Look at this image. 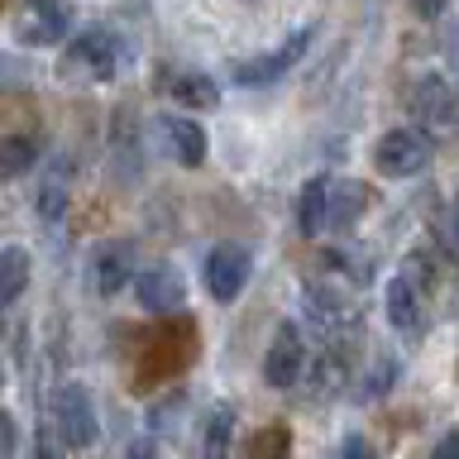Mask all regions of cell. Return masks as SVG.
Wrapping results in <instances>:
<instances>
[{
  "instance_id": "6da1fadb",
  "label": "cell",
  "mask_w": 459,
  "mask_h": 459,
  "mask_svg": "<svg viewBox=\"0 0 459 459\" xmlns=\"http://www.w3.org/2000/svg\"><path fill=\"white\" fill-rule=\"evenodd\" d=\"M192 359H196V325L192 321H163L153 335H143L134 364H129V387L149 393V387L178 378Z\"/></svg>"
},
{
  "instance_id": "7a4b0ae2",
  "label": "cell",
  "mask_w": 459,
  "mask_h": 459,
  "mask_svg": "<svg viewBox=\"0 0 459 459\" xmlns=\"http://www.w3.org/2000/svg\"><path fill=\"white\" fill-rule=\"evenodd\" d=\"M129 57L125 39L115 34V29H82L77 39L63 48V57H57V72H63L67 82H110L115 72H120V63Z\"/></svg>"
},
{
  "instance_id": "3957f363",
  "label": "cell",
  "mask_w": 459,
  "mask_h": 459,
  "mask_svg": "<svg viewBox=\"0 0 459 459\" xmlns=\"http://www.w3.org/2000/svg\"><path fill=\"white\" fill-rule=\"evenodd\" d=\"M48 416H53V430L63 436L67 450L96 445V402L82 383H57L53 402H48Z\"/></svg>"
},
{
  "instance_id": "277c9868",
  "label": "cell",
  "mask_w": 459,
  "mask_h": 459,
  "mask_svg": "<svg viewBox=\"0 0 459 459\" xmlns=\"http://www.w3.org/2000/svg\"><path fill=\"white\" fill-rule=\"evenodd\" d=\"M254 273V254L244 249V244H215L206 254V268H201V278H206V292L215 301H235L244 292V282H249Z\"/></svg>"
},
{
  "instance_id": "5b68a950",
  "label": "cell",
  "mask_w": 459,
  "mask_h": 459,
  "mask_svg": "<svg viewBox=\"0 0 459 459\" xmlns=\"http://www.w3.org/2000/svg\"><path fill=\"white\" fill-rule=\"evenodd\" d=\"M311 39H316V29H297V34H287L278 48H268V53L249 57V63H239V67H235V82H239V86H264V82L287 77V72H292L301 57H307Z\"/></svg>"
},
{
  "instance_id": "8992f818",
  "label": "cell",
  "mask_w": 459,
  "mask_h": 459,
  "mask_svg": "<svg viewBox=\"0 0 459 459\" xmlns=\"http://www.w3.org/2000/svg\"><path fill=\"white\" fill-rule=\"evenodd\" d=\"M430 163V139L416 134V129H393L373 143V168L383 178H416Z\"/></svg>"
},
{
  "instance_id": "52a82bcc",
  "label": "cell",
  "mask_w": 459,
  "mask_h": 459,
  "mask_svg": "<svg viewBox=\"0 0 459 459\" xmlns=\"http://www.w3.org/2000/svg\"><path fill=\"white\" fill-rule=\"evenodd\" d=\"M14 39L29 43V48H53L57 39H67V5L63 0H20Z\"/></svg>"
},
{
  "instance_id": "ba28073f",
  "label": "cell",
  "mask_w": 459,
  "mask_h": 459,
  "mask_svg": "<svg viewBox=\"0 0 459 459\" xmlns=\"http://www.w3.org/2000/svg\"><path fill=\"white\" fill-rule=\"evenodd\" d=\"M301 364H307V350H301V330L292 321L278 325L268 354H264V383L268 387H292L301 378Z\"/></svg>"
},
{
  "instance_id": "9c48e42d",
  "label": "cell",
  "mask_w": 459,
  "mask_h": 459,
  "mask_svg": "<svg viewBox=\"0 0 459 459\" xmlns=\"http://www.w3.org/2000/svg\"><path fill=\"white\" fill-rule=\"evenodd\" d=\"M134 292H139V307H149L153 316H172L182 307V297H186V282H182V273L172 264H153V268L139 273Z\"/></svg>"
},
{
  "instance_id": "30bf717a",
  "label": "cell",
  "mask_w": 459,
  "mask_h": 459,
  "mask_svg": "<svg viewBox=\"0 0 459 459\" xmlns=\"http://www.w3.org/2000/svg\"><path fill=\"white\" fill-rule=\"evenodd\" d=\"M407 106H411L416 120L430 125V129H445L455 120V91H450V82H445L440 72H426V77L411 86Z\"/></svg>"
},
{
  "instance_id": "8fae6325",
  "label": "cell",
  "mask_w": 459,
  "mask_h": 459,
  "mask_svg": "<svg viewBox=\"0 0 459 459\" xmlns=\"http://www.w3.org/2000/svg\"><path fill=\"white\" fill-rule=\"evenodd\" d=\"M158 139H163V149L178 158L182 168L206 163V129H201L192 115H163V120H158Z\"/></svg>"
},
{
  "instance_id": "7c38bea8",
  "label": "cell",
  "mask_w": 459,
  "mask_h": 459,
  "mask_svg": "<svg viewBox=\"0 0 459 459\" xmlns=\"http://www.w3.org/2000/svg\"><path fill=\"white\" fill-rule=\"evenodd\" d=\"M383 307H387V321H393L402 335H421L426 330V297L416 292V282L407 273H397L383 292Z\"/></svg>"
},
{
  "instance_id": "4fadbf2b",
  "label": "cell",
  "mask_w": 459,
  "mask_h": 459,
  "mask_svg": "<svg viewBox=\"0 0 459 459\" xmlns=\"http://www.w3.org/2000/svg\"><path fill=\"white\" fill-rule=\"evenodd\" d=\"M373 192L364 182H325V230H354L359 215L368 211Z\"/></svg>"
},
{
  "instance_id": "5bb4252c",
  "label": "cell",
  "mask_w": 459,
  "mask_h": 459,
  "mask_svg": "<svg viewBox=\"0 0 459 459\" xmlns=\"http://www.w3.org/2000/svg\"><path fill=\"white\" fill-rule=\"evenodd\" d=\"M129 264H134V249L120 239V244H100V254H96V264H91V282H96V292L100 297H115L120 287L129 282Z\"/></svg>"
},
{
  "instance_id": "9a60e30c",
  "label": "cell",
  "mask_w": 459,
  "mask_h": 459,
  "mask_svg": "<svg viewBox=\"0 0 459 459\" xmlns=\"http://www.w3.org/2000/svg\"><path fill=\"white\" fill-rule=\"evenodd\" d=\"M168 91L186 110H215L221 106V91H215V82L206 77V72H178V77L168 82Z\"/></svg>"
},
{
  "instance_id": "2e32d148",
  "label": "cell",
  "mask_w": 459,
  "mask_h": 459,
  "mask_svg": "<svg viewBox=\"0 0 459 459\" xmlns=\"http://www.w3.org/2000/svg\"><path fill=\"white\" fill-rule=\"evenodd\" d=\"M230 436H235V407L215 402L206 416V440H201V459H230Z\"/></svg>"
},
{
  "instance_id": "e0dca14e",
  "label": "cell",
  "mask_w": 459,
  "mask_h": 459,
  "mask_svg": "<svg viewBox=\"0 0 459 459\" xmlns=\"http://www.w3.org/2000/svg\"><path fill=\"white\" fill-rule=\"evenodd\" d=\"M24 287H29V254L20 244H5V249H0V307L20 301Z\"/></svg>"
},
{
  "instance_id": "ac0fdd59",
  "label": "cell",
  "mask_w": 459,
  "mask_h": 459,
  "mask_svg": "<svg viewBox=\"0 0 459 459\" xmlns=\"http://www.w3.org/2000/svg\"><path fill=\"white\" fill-rule=\"evenodd\" d=\"M39 163V143L29 134H5L0 139V182L20 178V172H29Z\"/></svg>"
},
{
  "instance_id": "d6986e66",
  "label": "cell",
  "mask_w": 459,
  "mask_h": 459,
  "mask_svg": "<svg viewBox=\"0 0 459 459\" xmlns=\"http://www.w3.org/2000/svg\"><path fill=\"white\" fill-rule=\"evenodd\" d=\"M297 225H301V235H321L325 230V178H311L307 186H301V196H297Z\"/></svg>"
},
{
  "instance_id": "ffe728a7",
  "label": "cell",
  "mask_w": 459,
  "mask_h": 459,
  "mask_svg": "<svg viewBox=\"0 0 459 459\" xmlns=\"http://www.w3.org/2000/svg\"><path fill=\"white\" fill-rule=\"evenodd\" d=\"M244 459H292V430H287V426H264L249 440Z\"/></svg>"
},
{
  "instance_id": "44dd1931",
  "label": "cell",
  "mask_w": 459,
  "mask_h": 459,
  "mask_svg": "<svg viewBox=\"0 0 459 459\" xmlns=\"http://www.w3.org/2000/svg\"><path fill=\"white\" fill-rule=\"evenodd\" d=\"M393 373H397V359L393 354H383L378 359V364H373V373H368V383L364 387H359V397H378V393H387V387H393Z\"/></svg>"
},
{
  "instance_id": "7402d4cb",
  "label": "cell",
  "mask_w": 459,
  "mask_h": 459,
  "mask_svg": "<svg viewBox=\"0 0 459 459\" xmlns=\"http://www.w3.org/2000/svg\"><path fill=\"white\" fill-rule=\"evenodd\" d=\"M34 206H39V215L43 221H53V215H63V206H67V192H63V182H48L43 192L34 196Z\"/></svg>"
},
{
  "instance_id": "603a6c76",
  "label": "cell",
  "mask_w": 459,
  "mask_h": 459,
  "mask_svg": "<svg viewBox=\"0 0 459 459\" xmlns=\"http://www.w3.org/2000/svg\"><path fill=\"white\" fill-rule=\"evenodd\" d=\"M29 86V67L20 57H0V91H24Z\"/></svg>"
},
{
  "instance_id": "cb8c5ba5",
  "label": "cell",
  "mask_w": 459,
  "mask_h": 459,
  "mask_svg": "<svg viewBox=\"0 0 459 459\" xmlns=\"http://www.w3.org/2000/svg\"><path fill=\"white\" fill-rule=\"evenodd\" d=\"M14 445H20V430H14V416L0 411V459L14 455Z\"/></svg>"
},
{
  "instance_id": "d4e9b609",
  "label": "cell",
  "mask_w": 459,
  "mask_h": 459,
  "mask_svg": "<svg viewBox=\"0 0 459 459\" xmlns=\"http://www.w3.org/2000/svg\"><path fill=\"white\" fill-rule=\"evenodd\" d=\"M340 459H378V455H373V445L364 436H350V440H344V450H340Z\"/></svg>"
},
{
  "instance_id": "484cf974",
  "label": "cell",
  "mask_w": 459,
  "mask_h": 459,
  "mask_svg": "<svg viewBox=\"0 0 459 459\" xmlns=\"http://www.w3.org/2000/svg\"><path fill=\"white\" fill-rule=\"evenodd\" d=\"M445 5H450V0H411V10L421 14V20H440Z\"/></svg>"
},
{
  "instance_id": "4316f807",
  "label": "cell",
  "mask_w": 459,
  "mask_h": 459,
  "mask_svg": "<svg viewBox=\"0 0 459 459\" xmlns=\"http://www.w3.org/2000/svg\"><path fill=\"white\" fill-rule=\"evenodd\" d=\"M430 459H459V436H455V430L436 445V455H430Z\"/></svg>"
},
{
  "instance_id": "83f0119b",
  "label": "cell",
  "mask_w": 459,
  "mask_h": 459,
  "mask_svg": "<svg viewBox=\"0 0 459 459\" xmlns=\"http://www.w3.org/2000/svg\"><path fill=\"white\" fill-rule=\"evenodd\" d=\"M125 459H153V440H134L125 450Z\"/></svg>"
},
{
  "instance_id": "f1b7e54d",
  "label": "cell",
  "mask_w": 459,
  "mask_h": 459,
  "mask_svg": "<svg viewBox=\"0 0 459 459\" xmlns=\"http://www.w3.org/2000/svg\"><path fill=\"white\" fill-rule=\"evenodd\" d=\"M5 5H10V0H0V10H5Z\"/></svg>"
}]
</instances>
